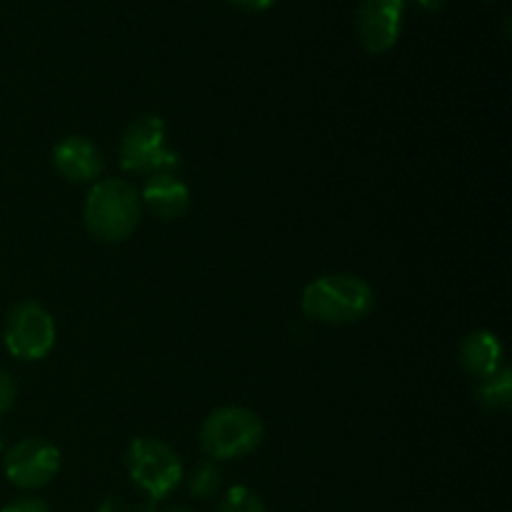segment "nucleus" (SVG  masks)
<instances>
[{"label":"nucleus","mask_w":512,"mask_h":512,"mask_svg":"<svg viewBox=\"0 0 512 512\" xmlns=\"http://www.w3.org/2000/svg\"><path fill=\"white\" fill-rule=\"evenodd\" d=\"M143 215L140 193L133 183L120 178H103L90 185L83 205L88 233L98 243L118 245L135 233Z\"/></svg>","instance_id":"nucleus-1"},{"label":"nucleus","mask_w":512,"mask_h":512,"mask_svg":"<svg viewBox=\"0 0 512 512\" xmlns=\"http://www.w3.org/2000/svg\"><path fill=\"white\" fill-rule=\"evenodd\" d=\"M305 318L325 325H353L375 308V290L360 275L330 273L305 285L300 295Z\"/></svg>","instance_id":"nucleus-2"},{"label":"nucleus","mask_w":512,"mask_h":512,"mask_svg":"<svg viewBox=\"0 0 512 512\" xmlns=\"http://www.w3.org/2000/svg\"><path fill=\"white\" fill-rule=\"evenodd\" d=\"M263 420L258 413L240 405H225L213 410L203 420L200 428V450L208 455V460H240L258 450L263 443Z\"/></svg>","instance_id":"nucleus-3"},{"label":"nucleus","mask_w":512,"mask_h":512,"mask_svg":"<svg viewBox=\"0 0 512 512\" xmlns=\"http://www.w3.org/2000/svg\"><path fill=\"white\" fill-rule=\"evenodd\" d=\"M125 468L130 480L145 493V498L158 503L168 498L185 478L183 460L168 443L150 435H140L128 445Z\"/></svg>","instance_id":"nucleus-4"},{"label":"nucleus","mask_w":512,"mask_h":512,"mask_svg":"<svg viewBox=\"0 0 512 512\" xmlns=\"http://www.w3.org/2000/svg\"><path fill=\"white\" fill-rule=\"evenodd\" d=\"M165 120L160 115H140L125 128L120 138L118 160L125 173L153 175V173H175L180 165V155L165 148Z\"/></svg>","instance_id":"nucleus-5"},{"label":"nucleus","mask_w":512,"mask_h":512,"mask_svg":"<svg viewBox=\"0 0 512 512\" xmlns=\"http://www.w3.org/2000/svg\"><path fill=\"white\" fill-rule=\"evenodd\" d=\"M55 335L58 330H55L53 315L35 300H20L5 315V348L13 358L25 360V363L43 360L53 350Z\"/></svg>","instance_id":"nucleus-6"},{"label":"nucleus","mask_w":512,"mask_h":512,"mask_svg":"<svg viewBox=\"0 0 512 512\" xmlns=\"http://www.w3.org/2000/svg\"><path fill=\"white\" fill-rule=\"evenodd\" d=\"M60 450L45 438H23L5 453L3 470L10 485L20 490H40L60 473Z\"/></svg>","instance_id":"nucleus-7"},{"label":"nucleus","mask_w":512,"mask_h":512,"mask_svg":"<svg viewBox=\"0 0 512 512\" xmlns=\"http://www.w3.org/2000/svg\"><path fill=\"white\" fill-rule=\"evenodd\" d=\"M405 0H360L355 30L368 53L378 55L393 48L403 30Z\"/></svg>","instance_id":"nucleus-8"},{"label":"nucleus","mask_w":512,"mask_h":512,"mask_svg":"<svg viewBox=\"0 0 512 512\" xmlns=\"http://www.w3.org/2000/svg\"><path fill=\"white\" fill-rule=\"evenodd\" d=\"M53 165L68 183L93 185L103 175L105 160L93 140L85 135H68L53 148Z\"/></svg>","instance_id":"nucleus-9"},{"label":"nucleus","mask_w":512,"mask_h":512,"mask_svg":"<svg viewBox=\"0 0 512 512\" xmlns=\"http://www.w3.org/2000/svg\"><path fill=\"white\" fill-rule=\"evenodd\" d=\"M140 203L158 215L160 220H178L188 213L190 208V190L183 180L175 173L165 170V173L148 175L140 193Z\"/></svg>","instance_id":"nucleus-10"},{"label":"nucleus","mask_w":512,"mask_h":512,"mask_svg":"<svg viewBox=\"0 0 512 512\" xmlns=\"http://www.w3.org/2000/svg\"><path fill=\"white\" fill-rule=\"evenodd\" d=\"M458 360L465 373L485 380L503 368V343L490 330H475V333L465 335L460 343Z\"/></svg>","instance_id":"nucleus-11"},{"label":"nucleus","mask_w":512,"mask_h":512,"mask_svg":"<svg viewBox=\"0 0 512 512\" xmlns=\"http://www.w3.org/2000/svg\"><path fill=\"white\" fill-rule=\"evenodd\" d=\"M512 400V378L510 370L500 368L498 373L490 375V378L480 380L478 385V403L483 405L485 410H493V413H500V410H508Z\"/></svg>","instance_id":"nucleus-12"},{"label":"nucleus","mask_w":512,"mask_h":512,"mask_svg":"<svg viewBox=\"0 0 512 512\" xmlns=\"http://www.w3.org/2000/svg\"><path fill=\"white\" fill-rule=\"evenodd\" d=\"M220 485H223V473L213 460H205L188 475V493L195 500L215 498L220 493Z\"/></svg>","instance_id":"nucleus-13"},{"label":"nucleus","mask_w":512,"mask_h":512,"mask_svg":"<svg viewBox=\"0 0 512 512\" xmlns=\"http://www.w3.org/2000/svg\"><path fill=\"white\" fill-rule=\"evenodd\" d=\"M215 512H268L263 498L255 493L248 485H235L228 493L223 495V500L218 503Z\"/></svg>","instance_id":"nucleus-14"},{"label":"nucleus","mask_w":512,"mask_h":512,"mask_svg":"<svg viewBox=\"0 0 512 512\" xmlns=\"http://www.w3.org/2000/svg\"><path fill=\"white\" fill-rule=\"evenodd\" d=\"M15 398H18V383L8 370L0 368V418L13 408Z\"/></svg>","instance_id":"nucleus-15"},{"label":"nucleus","mask_w":512,"mask_h":512,"mask_svg":"<svg viewBox=\"0 0 512 512\" xmlns=\"http://www.w3.org/2000/svg\"><path fill=\"white\" fill-rule=\"evenodd\" d=\"M0 512H50V508L40 498H15Z\"/></svg>","instance_id":"nucleus-16"},{"label":"nucleus","mask_w":512,"mask_h":512,"mask_svg":"<svg viewBox=\"0 0 512 512\" xmlns=\"http://www.w3.org/2000/svg\"><path fill=\"white\" fill-rule=\"evenodd\" d=\"M95 512H133V508L123 498H118V495H108Z\"/></svg>","instance_id":"nucleus-17"},{"label":"nucleus","mask_w":512,"mask_h":512,"mask_svg":"<svg viewBox=\"0 0 512 512\" xmlns=\"http://www.w3.org/2000/svg\"><path fill=\"white\" fill-rule=\"evenodd\" d=\"M230 3L238 5V8H243V10H265V8H270L275 0H230Z\"/></svg>","instance_id":"nucleus-18"},{"label":"nucleus","mask_w":512,"mask_h":512,"mask_svg":"<svg viewBox=\"0 0 512 512\" xmlns=\"http://www.w3.org/2000/svg\"><path fill=\"white\" fill-rule=\"evenodd\" d=\"M420 8L428 10V13H438V10H443L445 0H418Z\"/></svg>","instance_id":"nucleus-19"},{"label":"nucleus","mask_w":512,"mask_h":512,"mask_svg":"<svg viewBox=\"0 0 512 512\" xmlns=\"http://www.w3.org/2000/svg\"><path fill=\"white\" fill-rule=\"evenodd\" d=\"M138 512H155V503H153V500H145V503L140 505Z\"/></svg>","instance_id":"nucleus-20"},{"label":"nucleus","mask_w":512,"mask_h":512,"mask_svg":"<svg viewBox=\"0 0 512 512\" xmlns=\"http://www.w3.org/2000/svg\"><path fill=\"white\" fill-rule=\"evenodd\" d=\"M163 512H193V510L185 508V505H173V508H165Z\"/></svg>","instance_id":"nucleus-21"}]
</instances>
